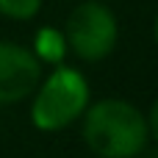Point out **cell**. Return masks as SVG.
I'll return each mask as SVG.
<instances>
[{"label": "cell", "mask_w": 158, "mask_h": 158, "mask_svg": "<svg viewBox=\"0 0 158 158\" xmlns=\"http://www.w3.org/2000/svg\"><path fill=\"white\" fill-rule=\"evenodd\" d=\"M81 139L94 158H139L147 150V114L125 97L92 100L81 117Z\"/></svg>", "instance_id": "1"}, {"label": "cell", "mask_w": 158, "mask_h": 158, "mask_svg": "<svg viewBox=\"0 0 158 158\" xmlns=\"http://www.w3.org/2000/svg\"><path fill=\"white\" fill-rule=\"evenodd\" d=\"M89 103H92L89 78L72 64H56L47 75L39 78L31 94L28 117L36 131L58 133L75 125L83 117Z\"/></svg>", "instance_id": "2"}, {"label": "cell", "mask_w": 158, "mask_h": 158, "mask_svg": "<svg viewBox=\"0 0 158 158\" xmlns=\"http://www.w3.org/2000/svg\"><path fill=\"white\" fill-rule=\"evenodd\" d=\"M67 53L86 64L106 61L119 42V19L106 0H81L64 19Z\"/></svg>", "instance_id": "3"}, {"label": "cell", "mask_w": 158, "mask_h": 158, "mask_svg": "<svg viewBox=\"0 0 158 158\" xmlns=\"http://www.w3.org/2000/svg\"><path fill=\"white\" fill-rule=\"evenodd\" d=\"M44 75V64L28 44L0 39V106H17L28 100Z\"/></svg>", "instance_id": "4"}, {"label": "cell", "mask_w": 158, "mask_h": 158, "mask_svg": "<svg viewBox=\"0 0 158 158\" xmlns=\"http://www.w3.org/2000/svg\"><path fill=\"white\" fill-rule=\"evenodd\" d=\"M31 53L42 61V64H64V56H67V42H64V33L58 28H39L36 36H33V44H31Z\"/></svg>", "instance_id": "5"}, {"label": "cell", "mask_w": 158, "mask_h": 158, "mask_svg": "<svg viewBox=\"0 0 158 158\" xmlns=\"http://www.w3.org/2000/svg\"><path fill=\"white\" fill-rule=\"evenodd\" d=\"M44 0H0V17L14 19V22H31L39 17Z\"/></svg>", "instance_id": "6"}, {"label": "cell", "mask_w": 158, "mask_h": 158, "mask_svg": "<svg viewBox=\"0 0 158 158\" xmlns=\"http://www.w3.org/2000/svg\"><path fill=\"white\" fill-rule=\"evenodd\" d=\"M147 128H150V139L158 144V94L150 106V111H147Z\"/></svg>", "instance_id": "7"}, {"label": "cell", "mask_w": 158, "mask_h": 158, "mask_svg": "<svg viewBox=\"0 0 158 158\" xmlns=\"http://www.w3.org/2000/svg\"><path fill=\"white\" fill-rule=\"evenodd\" d=\"M153 42H156V47H158V14H156V19H153Z\"/></svg>", "instance_id": "8"}, {"label": "cell", "mask_w": 158, "mask_h": 158, "mask_svg": "<svg viewBox=\"0 0 158 158\" xmlns=\"http://www.w3.org/2000/svg\"><path fill=\"white\" fill-rule=\"evenodd\" d=\"M139 158H158V153H147V150H144V153H142Z\"/></svg>", "instance_id": "9"}, {"label": "cell", "mask_w": 158, "mask_h": 158, "mask_svg": "<svg viewBox=\"0 0 158 158\" xmlns=\"http://www.w3.org/2000/svg\"><path fill=\"white\" fill-rule=\"evenodd\" d=\"M106 3H108V0H106Z\"/></svg>", "instance_id": "10"}]
</instances>
